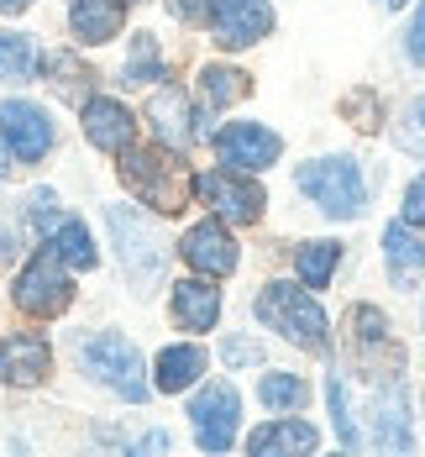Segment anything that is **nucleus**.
Segmentation results:
<instances>
[{
  "mask_svg": "<svg viewBox=\"0 0 425 457\" xmlns=\"http://www.w3.org/2000/svg\"><path fill=\"white\" fill-rule=\"evenodd\" d=\"M315 442H321V431H315V426H305V420H274V426H257V431L247 436V453H252V457L310 453Z\"/></svg>",
  "mask_w": 425,
  "mask_h": 457,
  "instance_id": "aec40b11",
  "label": "nucleus"
},
{
  "mask_svg": "<svg viewBox=\"0 0 425 457\" xmlns=\"http://www.w3.org/2000/svg\"><path fill=\"white\" fill-rule=\"evenodd\" d=\"M336 263H341V242H305V247L294 253L299 284H310V289H326L331 274H336Z\"/></svg>",
  "mask_w": 425,
  "mask_h": 457,
  "instance_id": "4be33fe9",
  "label": "nucleus"
},
{
  "mask_svg": "<svg viewBox=\"0 0 425 457\" xmlns=\"http://www.w3.org/2000/svg\"><path fill=\"white\" fill-rule=\"evenodd\" d=\"M121 184L142 205H152L163 216H179L189 205V189H194L179 147H127L121 153Z\"/></svg>",
  "mask_w": 425,
  "mask_h": 457,
  "instance_id": "f257e3e1",
  "label": "nucleus"
},
{
  "mask_svg": "<svg viewBox=\"0 0 425 457\" xmlns=\"http://www.w3.org/2000/svg\"><path fill=\"white\" fill-rule=\"evenodd\" d=\"M205 21L221 47H252L274 32V5L268 0H205Z\"/></svg>",
  "mask_w": 425,
  "mask_h": 457,
  "instance_id": "1a4fd4ad",
  "label": "nucleus"
},
{
  "mask_svg": "<svg viewBox=\"0 0 425 457\" xmlns=\"http://www.w3.org/2000/svg\"><path fill=\"white\" fill-rule=\"evenodd\" d=\"M47 79L58 85V95L79 100V95H85V85H90V69H85L74 53H47Z\"/></svg>",
  "mask_w": 425,
  "mask_h": 457,
  "instance_id": "a878e982",
  "label": "nucleus"
},
{
  "mask_svg": "<svg viewBox=\"0 0 425 457\" xmlns=\"http://www.w3.org/2000/svg\"><path fill=\"white\" fill-rule=\"evenodd\" d=\"M16 305L27 316H63L74 305V278L63 274V258L43 247L21 274H16Z\"/></svg>",
  "mask_w": 425,
  "mask_h": 457,
  "instance_id": "423d86ee",
  "label": "nucleus"
},
{
  "mask_svg": "<svg viewBox=\"0 0 425 457\" xmlns=\"http://www.w3.org/2000/svg\"><path fill=\"white\" fill-rule=\"evenodd\" d=\"M257 395H263V405H268V411H299V405L310 400L305 378H294V373H268V378L257 384Z\"/></svg>",
  "mask_w": 425,
  "mask_h": 457,
  "instance_id": "393cba45",
  "label": "nucleus"
},
{
  "mask_svg": "<svg viewBox=\"0 0 425 457\" xmlns=\"http://www.w3.org/2000/svg\"><path fill=\"white\" fill-rule=\"evenodd\" d=\"M352 331H357V353H363V347L394 353V342H388V320H383V311H373V305H357V311H352ZM394 358H399V353H394Z\"/></svg>",
  "mask_w": 425,
  "mask_h": 457,
  "instance_id": "c85d7f7f",
  "label": "nucleus"
},
{
  "mask_svg": "<svg viewBox=\"0 0 425 457\" xmlns=\"http://www.w3.org/2000/svg\"><path fill=\"white\" fill-rule=\"evenodd\" d=\"M383 258H388L394 284H415L425 274V242L410 231V221H394V227L383 231Z\"/></svg>",
  "mask_w": 425,
  "mask_h": 457,
  "instance_id": "6ab92c4d",
  "label": "nucleus"
},
{
  "mask_svg": "<svg viewBox=\"0 0 425 457\" xmlns=\"http://www.w3.org/2000/svg\"><path fill=\"white\" fill-rule=\"evenodd\" d=\"M152 79H163V63H158V47H152V37L142 32L137 43H132V58H127V69H121V85H152Z\"/></svg>",
  "mask_w": 425,
  "mask_h": 457,
  "instance_id": "bb28decb",
  "label": "nucleus"
},
{
  "mask_svg": "<svg viewBox=\"0 0 425 457\" xmlns=\"http://www.w3.org/2000/svg\"><path fill=\"white\" fill-rule=\"evenodd\" d=\"M294 184L326 211L336 221H352V216H363V200H368V189H363V169L352 163V158H315V163H299V174Z\"/></svg>",
  "mask_w": 425,
  "mask_h": 457,
  "instance_id": "7ed1b4c3",
  "label": "nucleus"
},
{
  "mask_svg": "<svg viewBox=\"0 0 425 457\" xmlns=\"http://www.w3.org/2000/svg\"><path fill=\"white\" fill-rule=\"evenodd\" d=\"M53 253H58L69 269H94V242H90V231L79 227V221H58V231H53Z\"/></svg>",
  "mask_w": 425,
  "mask_h": 457,
  "instance_id": "b1692460",
  "label": "nucleus"
},
{
  "mask_svg": "<svg viewBox=\"0 0 425 457\" xmlns=\"http://www.w3.org/2000/svg\"><path fill=\"white\" fill-rule=\"evenodd\" d=\"M27 5H32V0H0V11H11V16H16V11H27Z\"/></svg>",
  "mask_w": 425,
  "mask_h": 457,
  "instance_id": "c9c22d12",
  "label": "nucleus"
},
{
  "mask_svg": "<svg viewBox=\"0 0 425 457\" xmlns=\"http://www.w3.org/2000/svg\"><path fill=\"white\" fill-rule=\"evenodd\" d=\"M47 368H53V353H47L43 337H5L0 342V384H43Z\"/></svg>",
  "mask_w": 425,
  "mask_h": 457,
  "instance_id": "2eb2a0df",
  "label": "nucleus"
},
{
  "mask_svg": "<svg viewBox=\"0 0 425 457\" xmlns=\"http://www.w3.org/2000/svg\"><path fill=\"white\" fill-rule=\"evenodd\" d=\"M58 221H63L58 195H53V189H32V227L43 231V237H53V231H58Z\"/></svg>",
  "mask_w": 425,
  "mask_h": 457,
  "instance_id": "7c9ffc66",
  "label": "nucleus"
},
{
  "mask_svg": "<svg viewBox=\"0 0 425 457\" xmlns=\"http://www.w3.org/2000/svg\"><path fill=\"white\" fill-rule=\"evenodd\" d=\"M0 179H5V147H0Z\"/></svg>",
  "mask_w": 425,
  "mask_h": 457,
  "instance_id": "4c0bfd02",
  "label": "nucleus"
},
{
  "mask_svg": "<svg viewBox=\"0 0 425 457\" xmlns=\"http://www.w3.org/2000/svg\"><path fill=\"white\" fill-rule=\"evenodd\" d=\"M32 69H37V47L27 32H0V79L5 85H21V79H32Z\"/></svg>",
  "mask_w": 425,
  "mask_h": 457,
  "instance_id": "5701e85b",
  "label": "nucleus"
},
{
  "mask_svg": "<svg viewBox=\"0 0 425 457\" xmlns=\"http://www.w3.org/2000/svg\"><path fill=\"white\" fill-rule=\"evenodd\" d=\"M147 121H152V132L163 137V147H179V153L200 137L194 111H189V95L179 90V85H163V90L147 100Z\"/></svg>",
  "mask_w": 425,
  "mask_h": 457,
  "instance_id": "4468645a",
  "label": "nucleus"
},
{
  "mask_svg": "<svg viewBox=\"0 0 425 457\" xmlns=\"http://www.w3.org/2000/svg\"><path fill=\"white\" fill-rule=\"evenodd\" d=\"M257 320H268L274 331H283L294 347H310V353H321L326 347V311L310 300V284H268L263 295H257Z\"/></svg>",
  "mask_w": 425,
  "mask_h": 457,
  "instance_id": "f03ea898",
  "label": "nucleus"
},
{
  "mask_svg": "<svg viewBox=\"0 0 425 457\" xmlns=\"http://www.w3.org/2000/svg\"><path fill=\"white\" fill-rule=\"evenodd\" d=\"M405 147L425 153V95L415 100V111H410V132H405Z\"/></svg>",
  "mask_w": 425,
  "mask_h": 457,
  "instance_id": "f704fd0d",
  "label": "nucleus"
},
{
  "mask_svg": "<svg viewBox=\"0 0 425 457\" xmlns=\"http://www.w3.org/2000/svg\"><path fill=\"white\" fill-rule=\"evenodd\" d=\"M378 5H388V11H399V5H405V0H378Z\"/></svg>",
  "mask_w": 425,
  "mask_h": 457,
  "instance_id": "e433bc0d",
  "label": "nucleus"
},
{
  "mask_svg": "<svg viewBox=\"0 0 425 457\" xmlns=\"http://www.w3.org/2000/svg\"><path fill=\"white\" fill-rule=\"evenodd\" d=\"M279 147H283L279 132H268L257 121H232V127L216 132V158L226 169H241V174H257V169L279 163Z\"/></svg>",
  "mask_w": 425,
  "mask_h": 457,
  "instance_id": "9b49d317",
  "label": "nucleus"
},
{
  "mask_svg": "<svg viewBox=\"0 0 425 457\" xmlns=\"http://www.w3.org/2000/svg\"><path fill=\"white\" fill-rule=\"evenodd\" d=\"M236 420H241V395L232 384H205L189 405V426H194V442L205 453H226L236 442Z\"/></svg>",
  "mask_w": 425,
  "mask_h": 457,
  "instance_id": "0eeeda50",
  "label": "nucleus"
},
{
  "mask_svg": "<svg viewBox=\"0 0 425 457\" xmlns=\"http://www.w3.org/2000/svg\"><path fill=\"white\" fill-rule=\"evenodd\" d=\"M194 195L205 200V205H216V216L221 221H236V227H252L257 216H263V189L252 179H241V169H216V174H200L194 179Z\"/></svg>",
  "mask_w": 425,
  "mask_h": 457,
  "instance_id": "6e6552de",
  "label": "nucleus"
},
{
  "mask_svg": "<svg viewBox=\"0 0 425 457\" xmlns=\"http://www.w3.org/2000/svg\"><path fill=\"white\" fill-rule=\"evenodd\" d=\"M85 137H90L100 153H127L132 137H137V116H132L121 100L94 95V100H85Z\"/></svg>",
  "mask_w": 425,
  "mask_h": 457,
  "instance_id": "ddd939ff",
  "label": "nucleus"
},
{
  "mask_svg": "<svg viewBox=\"0 0 425 457\" xmlns=\"http://www.w3.org/2000/svg\"><path fill=\"white\" fill-rule=\"evenodd\" d=\"M79 358L90 368L105 389H116L121 400H147V378H142V353L121 337V331H100V337H85Z\"/></svg>",
  "mask_w": 425,
  "mask_h": 457,
  "instance_id": "39448f33",
  "label": "nucleus"
},
{
  "mask_svg": "<svg viewBox=\"0 0 425 457\" xmlns=\"http://www.w3.org/2000/svg\"><path fill=\"white\" fill-rule=\"evenodd\" d=\"M105 221H110V237H116V247H121V269H127V278L137 284V295H147V289L158 284V274H163V242H158L152 221L137 216L132 205H110Z\"/></svg>",
  "mask_w": 425,
  "mask_h": 457,
  "instance_id": "20e7f679",
  "label": "nucleus"
},
{
  "mask_svg": "<svg viewBox=\"0 0 425 457\" xmlns=\"http://www.w3.org/2000/svg\"><path fill=\"white\" fill-rule=\"evenodd\" d=\"M405 221L410 227H425V179H415L405 189Z\"/></svg>",
  "mask_w": 425,
  "mask_h": 457,
  "instance_id": "2f4dec72",
  "label": "nucleus"
},
{
  "mask_svg": "<svg viewBox=\"0 0 425 457\" xmlns=\"http://www.w3.org/2000/svg\"><path fill=\"white\" fill-rule=\"evenodd\" d=\"M373 447L383 453H410V395L405 384H383L373 400Z\"/></svg>",
  "mask_w": 425,
  "mask_h": 457,
  "instance_id": "dca6fc26",
  "label": "nucleus"
},
{
  "mask_svg": "<svg viewBox=\"0 0 425 457\" xmlns=\"http://www.w3.org/2000/svg\"><path fill=\"white\" fill-rule=\"evenodd\" d=\"M200 85H205V100H210V105H232V100H241V95L252 90V85H247V74L221 69V63H210V69L200 74Z\"/></svg>",
  "mask_w": 425,
  "mask_h": 457,
  "instance_id": "cd10ccee",
  "label": "nucleus"
},
{
  "mask_svg": "<svg viewBox=\"0 0 425 457\" xmlns=\"http://www.w3.org/2000/svg\"><path fill=\"white\" fill-rule=\"evenodd\" d=\"M221 358H226V363H257V358H263V347H257V342H236V337H232V342H226V347H221Z\"/></svg>",
  "mask_w": 425,
  "mask_h": 457,
  "instance_id": "473e14b6",
  "label": "nucleus"
},
{
  "mask_svg": "<svg viewBox=\"0 0 425 457\" xmlns=\"http://www.w3.org/2000/svg\"><path fill=\"white\" fill-rule=\"evenodd\" d=\"M174 320L184 331H210L221 320V289L205 284V278H184L174 284Z\"/></svg>",
  "mask_w": 425,
  "mask_h": 457,
  "instance_id": "a211bd4d",
  "label": "nucleus"
},
{
  "mask_svg": "<svg viewBox=\"0 0 425 457\" xmlns=\"http://www.w3.org/2000/svg\"><path fill=\"white\" fill-rule=\"evenodd\" d=\"M405 53H410L415 63H425V5H421V16L410 21V32H405Z\"/></svg>",
  "mask_w": 425,
  "mask_h": 457,
  "instance_id": "72a5a7b5",
  "label": "nucleus"
},
{
  "mask_svg": "<svg viewBox=\"0 0 425 457\" xmlns=\"http://www.w3.org/2000/svg\"><path fill=\"white\" fill-rule=\"evenodd\" d=\"M179 253H184V263L194 274H236V242L226 237L221 221H194L184 231V242H179Z\"/></svg>",
  "mask_w": 425,
  "mask_h": 457,
  "instance_id": "f8f14e48",
  "label": "nucleus"
},
{
  "mask_svg": "<svg viewBox=\"0 0 425 457\" xmlns=\"http://www.w3.org/2000/svg\"><path fill=\"white\" fill-rule=\"evenodd\" d=\"M0 137H5V147L21 158V163H37V158H47L53 153V121H47L43 105H32V100H5L0 105Z\"/></svg>",
  "mask_w": 425,
  "mask_h": 457,
  "instance_id": "9d476101",
  "label": "nucleus"
},
{
  "mask_svg": "<svg viewBox=\"0 0 425 457\" xmlns=\"http://www.w3.org/2000/svg\"><path fill=\"white\" fill-rule=\"evenodd\" d=\"M200 373H205V353H200L194 342H184V347H163V353H158V389H163V395L189 389Z\"/></svg>",
  "mask_w": 425,
  "mask_h": 457,
  "instance_id": "412c9836",
  "label": "nucleus"
},
{
  "mask_svg": "<svg viewBox=\"0 0 425 457\" xmlns=\"http://www.w3.org/2000/svg\"><path fill=\"white\" fill-rule=\"evenodd\" d=\"M331 415H336L341 447H363V431L352 426V405H347V384H341V378H331Z\"/></svg>",
  "mask_w": 425,
  "mask_h": 457,
  "instance_id": "c756f323",
  "label": "nucleus"
},
{
  "mask_svg": "<svg viewBox=\"0 0 425 457\" xmlns=\"http://www.w3.org/2000/svg\"><path fill=\"white\" fill-rule=\"evenodd\" d=\"M127 21V0H69V27L79 43H110Z\"/></svg>",
  "mask_w": 425,
  "mask_h": 457,
  "instance_id": "f3484780",
  "label": "nucleus"
}]
</instances>
